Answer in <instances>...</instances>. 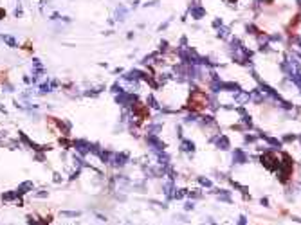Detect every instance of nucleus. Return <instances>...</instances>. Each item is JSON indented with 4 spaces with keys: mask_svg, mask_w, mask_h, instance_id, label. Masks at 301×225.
<instances>
[{
    "mask_svg": "<svg viewBox=\"0 0 301 225\" xmlns=\"http://www.w3.org/2000/svg\"><path fill=\"white\" fill-rule=\"evenodd\" d=\"M206 107H207L206 94H202L200 90H195L193 94H191L190 99H188V105H186L188 110L195 112V114H198V112H202Z\"/></svg>",
    "mask_w": 301,
    "mask_h": 225,
    "instance_id": "nucleus-1",
    "label": "nucleus"
}]
</instances>
